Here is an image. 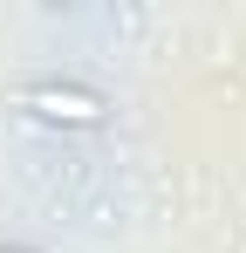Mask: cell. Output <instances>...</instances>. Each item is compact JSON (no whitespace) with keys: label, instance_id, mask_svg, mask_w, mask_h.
<instances>
[{"label":"cell","instance_id":"cell-1","mask_svg":"<svg viewBox=\"0 0 246 253\" xmlns=\"http://www.w3.org/2000/svg\"><path fill=\"white\" fill-rule=\"evenodd\" d=\"M14 110H28V117L48 124V130H103L117 103H110L103 89L76 83V76H28V83L14 89Z\"/></svg>","mask_w":246,"mask_h":253},{"label":"cell","instance_id":"cell-2","mask_svg":"<svg viewBox=\"0 0 246 253\" xmlns=\"http://www.w3.org/2000/svg\"><path fill=\"white\" fill-rule=\"evenodd\" d=\"M0 253H41V247H28V240H0Z\"/></svg>","mask_w":246,"mask_h":253}]
</instances>
